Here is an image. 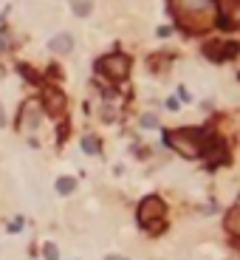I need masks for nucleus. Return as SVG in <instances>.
Wrapping results in <instances>:
<instances>
[{
	"mask_svg": "<svg viewBox=\"0 0 240 260\" xmlns=\"http://www.w3.org/2000/svg\"><path fill=\"white\" fill-rule=\"evenodd\" d=\"M48 45H51V51H57V54H68L71 48H74V37L71 34H57Z\"/></svg>",
	"mask_w": 240,
	"mask_h": 260,
	"instance_id": "obj_9",
	"label": "nucleus"
},
{
	"mask_svg": "<svg viewBox=\"0 0 240 260\" xmlns=\"http://www.w3.org/2000/svg\"><path fill=\"white\" fill-rule=\"evenodd\" d=\"M74 190H77V178H71V175L57 178V192H60V195H71Z\"/></svg>",
	"mask_w": 240,
	"mask_h": 260,
	"instance_id": "obj_10",
	"label": "nucleus"
},
{
	"mask_svg": "<svg viewBox=\"0 0 240 260\" xmlns=\"http://www.w3.org/2000/svg\"><path fill=\"white\" fill-rule=\"evenodd\" d=\"M43 255H45V260H60V249H57L54 243H45V246H43Z\"/></svg>",
	"mask_w": 240,
	"mask_h": 260,
	"instance_id": "obj_14",
	"label": "nucleus"
},
{
	"mask_svg": "<svg viewBox=\"0 0 240 260\" xmlns=\"http://www.w3.org/2000/svg\"><path fill=\"white\" fill-rule=\"evenodd\" d=\"M238 215H240L238 207H232L229 212H226V232L229 235H238Z\"/></svg>",
	"mask_w": 240,
	"mask_h": 260,
	"instance_id": "obj_12",
	"label": "nucleus"
},
{
	"mask_svg": "<svg viewBox=\"0 0 240 260\" xmlns=\"http://www.w3.org/2000/svg\"><path fill=\"white\" fill-rule=\"evenodd\" d=\"M96 71H102L105 77L111 79H124L130 71V57H124V54H111V57H105V60L96 62Z\"/></svg>",
	"mask_w": 240,
	"mask_h": 260,
	"instance_id": "obj_4",
	"label": "nucleus"
},
{
	"mask_svg": "<svg viewBox=\"0 0 240 260\" xmlns=\"http://www.w3.org/2000/svg\"><path fill=\"white\" fill-rule=\"evenodd\" d=\"M40 125V108L37 102H26L20 111V128H37Z\"/></svg>",
	"mask_w": 240,
	"mask_h": 260,
	"instance_id": "obj_8",
	"label": "nucleus"
},
{
	"mask_svg": "<svg viewBox=\"0 0 240 260\" xmlns=\"http://www.w3.org/2000/svg\"><path fill=\"white\" fill-rule=\"evenodd\" d=\"M138 125H141V128H155V125H158V119H155L153 113H144V116H141V119H138Z\"/></svg>",
	"mask_w": 240,
	"mask_h": 260,
	"instance_id": "obj_15",
	"label": "nucleus"
},
{
	"mask_svg": "<svg viewBox=\"0 0 240 260\" xmlns=\"http://www.w3.org/2000/svg\"><path fill=\"white\" fill-rule=\"evenodd\" d=\"M105 260H127V258H121V255H105Z\"/></svg>",
	"mask_w": 240,
	"mask_h": 260,
	"instance_id": "obj_17",
	"label": "nucleus"
},
{
	"mask_svg": "<svg viewBox=\"0 0 240 260\" xmlns=\"http://www.w3.org/2000/svg\"><path fill=\"white\" fill-rule=\"evenodd\" d=\"M170 11L175 14V23L189 34H201L218 20L215 0H170Z\"/></svg>",
	"mask_w": 240,
	"mask_h": 260,
	"instance_id": "obj_1",
	"label": "nucleus"
},
{
	"mask_svg": "<svg viewBox=\"0 0 240 260\" xmlns=\"http://www.w3.org/2000/svg\"><path fill=\"white\" fill-rule=\"evenodd\" d=\"M164 218H167V207L158 195H147L141 204H138V224L150 229L153 235L164 232Z\"/></svg>",
	"mask_w": 240,
	"mask_h": 260,
	"instance_id": "obj_3",
	"label": "nucleus"
},
{
	"mask_svg": "<svg viewBox=\"0 0 240 260\" xmlns=\"http://www.w3.org/2000/svg\"><path fill=\"white\" fill-rule=\"evenodd\" d=\"M167 144L172 150H178L184 158H198L204 153H215V150H223V141L215 139L209 130L204 128H178L164 136Z\"/></svg>",
	"mask_w": 240,
	"mask_h": 260,
	"instance_id": "obj_2",
	"label": "nucleus"
},
{
	"mask_svg": "<svg viewBox=\"0 0 240 260\" xmlns=\"http://www.w3.org/2000/svg\"><path fill=\"white\" fill-rule=\"evenodd\" d=\"M204 54L209 57L212 62H223V60H232L238 54V43H206L204 45Z\"/></svg>",
	"mask_w": 240,
	"mask_h": 260,
	"instance_id": "obj_6",
	"label": "nucleus"
},
{
	"mask_svg": "<svg viewBox=\"0 0 240 260\" xmlns=\"http://www.w3.org/2000/svg\"><path fill=\"white\" fill-rule=\"evenodd\" d=\"M43 105L45 111L51 113V116H60L65 111V94H62L60 88H45L43 91Z\"/></svg>",
	"mask_w": 240,
	"mask_h": 260,
	"instance_id": "obj_7",
	"label": "nucleus"
},
{
	"mask_svg": "<svg viewBox=\"0 0 240 260\" xmlns=\"http://www.w3.org/2000/svg\"><path fill=\"white\" fill-rule=\"evenodd\" d=\"M71 9H74L77 17H88V14L94 11V0H74V6H71Z\"/></svg>",
	"mask_w": 240,
	"mask_h": 260,
	"instance_id": "obj_11",
	"label": "nucleus"
},
{
	"mask_svg": "<svg viewBox=\"0 0 240 260\" xmlns=\"http://www.w3.org/2000/svg\"><path fill=\"white\" fill-rule=\"evenodd\" d=\"M170 31H172L170 26H161V28H158V37H170Z\"/></svg>",
	"mask_w": 240,
	"mask_h": 260,
	"instance_id": "obj_16",
	"label": "nucleus"
},
{
	"mask_svg": "<svg viewBox=\"0 0 240 260\" xmlns=\"http://www.w3.org/2000/svg\"><path fill=\"white\" fill-rule=\"evenodd\" d=\"M0 128H6V113H3V108H0Z\"/></svg>",
	"mask_w": 240,
	"mask_h": 260,
	"instance_id": "obj_18",
	"label": "nucleus"
},
{
	"mask_svg": "<svg viewBox=\"0 0 240 260\" xmlns=\"http://www.w3.org/2000/svg\"><path fill=\"white\" fill-rule=\"evenodd\" d=\"M238 9H240V0H218V3H215V11H218V20H215V23H221L223 28H232L235 26Z\"/></svg>",
	"mask_w": 240,
	"mask_h": 260,
	"instance_id": "obj_5",
	"label": "nucleus"
},
{
	"mask_svg": "<svg viewBox=\"0 0 240 260\" xmlns=\"http://www.w3.org/2000/svg\"><path fill=\"white\" fill-rule=\"evenodd\" d=\"M82 150L91 153V156H96L99 153V139L96 136H82Z\"/></svg>",
	"mask_w": 240,
	"mask_h": 260,
	"instance_id": "obj_13",
	"label": "nucleus"
}]
</instances>
